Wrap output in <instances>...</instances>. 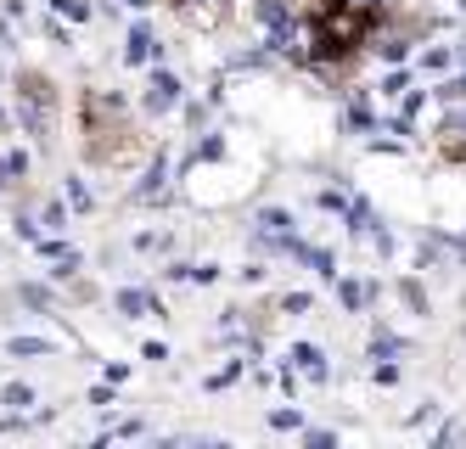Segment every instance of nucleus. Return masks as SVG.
I'll return each mask as SVG.
<instances>
[{
    "label": "nucleus",
    "instance_id": "2",
    "mask_svg": "<svg viewBox=\"0 0 466 449\" xmlns=\"http://www.w3.org/2000/svg\"><path fill=\"white\" fill-rule=\"evenodd\" d=\"M79 152L96 168H129L141 163L147 135L136 124V113L107 90H79Z\"/></svg>",
    "mask_w": 466,
    "mask_h": 449
},
{
    "label": "nucleus",
    "instance_id": "4",
    "mask_svg": "<svg viewBox=\"0 0 466 449\" xmlns=\"http://www.w3.org/2000/svg\"><path fill=\"white\" fill-rule=\"evenodd\" d=\"M163 6L180 12V17H191V23H219L230 0H163Z\"/></svg>",
    "mask_w": 466,
    "mask_h": 449
},
{
    "label": "nucleus",
    "instance_id": "3",
    "mask_svg": "<svg viewBox=\"0 0 466 449\" xmlns=\"http://www.w3.org/2000/svg\"><path fill=\"white\" fill-rule=\"evenodd\" d=\"M439 158H444V163H455V168H466V113H461V118H450V124L439 129Z\"/></svg>",
    "mask_w": 466,
    "mask_h": 449
},
{
    "label": "nucleus",
    "instance_id": "1",
    "mask_svg": "<svg viewBox=\"0 0 466 449\" xmlns=\"http://www.w3.org/2000/svg\"><path fill=\"white\" fill-rule=\"evenodd\" d=\"M388 0H298L292 51L320 79H349L354 67L388 40Z\"/></svg>",
    "mask_w": 466,
    "mask_h": 449
}]
</instances>
